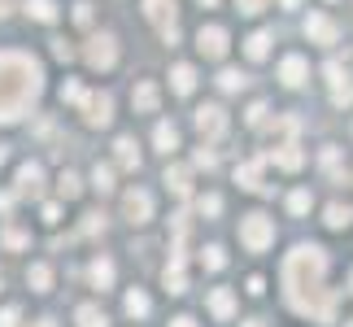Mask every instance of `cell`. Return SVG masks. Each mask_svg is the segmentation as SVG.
<instances>
[{"label": "cell", "instance_id": "6da1fadb", "mask_svg": "<svg viewBox=\"0 0 353 327\" xmlns=\"http://www.w3.org/2000/svg\"><path fill=\"white\" fill-rule=\"evenodd\" d=\"M283 293L296 315L310 319H332V293H327V253L314 244H301L283 257Z\"/></svg>", "mask_w": 353, "mask_h": 327}, {"label": "cell", "instance_id": "7a4b0ae2", "mask_svg": "<svg viewBox=\"0 0 353 327\" xmlns=\"http://www.w3.org/2000/svg\"><path fill=\"white\" fill-rule=\"evenodd\" d=\"M44 92V75L26 52H0V122H18Z\"/></svg>", "mask_w": 353, "mask_h": 327}, {"label": "cell", "instance_id": "3957f363", "mask_svg": "<svg viewBox=\"0 0 353 327\" xmlns=\"http://www.w3.org/2000/svg\"><path fill=\"white\" fill-rule=\"evenodd\" d=\"M270 240H275V223H270L266 214H249L240 223V244L249 253H262V249H270Z\"/></svg>", "mask_w": 353, "mask_h": 327}, {"label": "cell", "instance_id": "277c9868", "mask_svg": "<svg viewBox=\"0 0 353 327\" xmlns=\"http://www.w3.org/2000/svg\"><path fill=\"white\" fill-rule=\"evenodd\" d=\"M79 105H83V122L88 127H110V118H114V101L105 97V92H83V97H79Z\"/></svg>", "mask_w": 353, "mask_h": 327}, {"label": "cell", "instance_id": "5b68a950", "mask_svg": "<svg viewBox=\"0 0 353 327\" xmlns=\"http://www.w3.org/2000/svg\"><path fill=\"white\" fill-rule=\"evenodd\" d=\"M118 61V48H114V35H97L88 44V66L92 70H110V66Z\"/></svg>", "mask_w": 353, "mask_h": 327}, {"label": "cell", "instance_id": "8992f818", "mask_svg": "<svg viewBox=\"0 0 353 327\" xmlns=\"http://www.w3.org/2000/svg\"><path fill=\"white\" fill-rule=\"evenodd\" d=\"M196 131L210 135V140H219V135L227 131V114H223L219 105H201L196 109Z\"/></svg>", "mask_w": 353, "mask_h": 327}, {"label": "cell", "instance_id": "52a82bcc", "mask_svg": "<svg viewBox=\"0 0 353 327\" xmlns=\"http://www.w3.org/2000/svg\"><path fill=\"white\" fill-rule=\"evenodd\" d=\"M196 48L205 52V57H227V31L223 26H201V35H196Z\"/></svg>", "mask_w": 353, "mask_h": 327}, {"label": "cell", "instance_id": "ba28073f", "mask_svg": "<svg viewBox=\"0 0 353 327\" xmlns=\"http://www.w3.org/2000/svg\"><path fill=\"white\" fill-rule=\"evenodd\" d=\"M122 210H127V218H131V223H148V218H153V197L135 188V192H127V197H122Z\"/></svg>", "mask_w": 353, "mask_h": 327}, {"label": "cell", "instance_id": "9c48e42d", "mask_svg": "<svg viewBox=\"0 0 353 327\" xmlns=\"http://www.w3.org/2000/svg\"><path fill=\"white\" fill-rule=\"evenodd\" d=\"M270 161H275V166H283V170H301V166H305V153H301L292 140H283V144L270 148Z\"/></svg>", "mask_w": 353, "mask_h": 327}, {"label": "cell", "instance_id": "30bf717a", "mask_svg": "<svg viewBox=\"0 0 353 327\" xmlns=\"http://www.w3.org/2000/svg\"><path fill=\"white\" fill-rule=\"evenodd\" d=\"M39 192H44V170L35 161H26L18 170V197H39Z\"/></svg>", "mask_w": 353, "mask_h": 327}, {"label": "cell", "instance_id": "8fae6325", "mask_svg": "<svg viewBox=\"0 0 353 327\" xmlns=\"http://www.w3.org/2000/svg\"><path fill=\"white\" fill-rule=\"evenodd\" d=\"M144 18L153 22V26H174V0H144Z\"/></svg>", "mask_w": 353, "mask_h": 327}, {"label": "cell", "instance_id": "7c38bea8", "mask_svg": "<svg viewBox=\"0 0 353 327\" xmlns=\"http://www.w3.org/2000/svg\"><path fill=\"white\" fill-rule=\"evenodd\" d=\"M305 35L310 39H319V44H336V22L332 18H323V13H310V22H305Z\"/></svg>", "mask_w": 353, "mask_h": 327}, {"label": "cell", "instance_id": "4fadbf2b", "mask_svg": "<svg viewBox=\"0 0 353 327\" xmlns=\"http://www.w3.org/2000/svg\"><path fill=\"white\" fill-rule=\"evenodd\" d=\"M305 70H310L305 57H296V52H292V57H283V61H279V79H283V88H301V83H305Z\"/></svg>", "mask_w": 353, "mask_h": 327}, {"label": "cell", "instance_id": "5bb4252c", "mask_svg": "<svg viewBox=\"0 0 353 327\" xmlns=\"http://www.w3.org/2000/svg\"><path fill=\"white\" fill-rule=\"evenodd\" d=\"M166 188L174 197H188V192H192V170H188V166H170L166 170Z\"/></svg>", "mask_w": 353, "mask_h": 327}, {"label": "cell", "instance_id": "9a60e30c", "mask_svg": "<svg viewBox=\"0 0 353 327\" xmlns=\"http://www.w3.org/2000/svg\"><path fill=\"white\" fill-rule=\"evenodd\" d=\"M131 101H135V109H140V114H157V88L153 83H135V92H131Z\"/></svg>", "mask_w": 353, "mask_h": 327}, {"label": "cell", "instance_id": "2e32d148", "mask_svg": "<svg viewBox=\"0 0 353 327\" xmlns=\"http://www.w3.org/2000/svg\"><path fill=\"white\" fill-rule=\"evenodd\" d=\"M210 310H214L219 319H232V315H236V297H232V288H214V293H210Z\"/></svg>", "mask_w": 353, "mask_h": 327}, {"label": "cell", "instance_id": "e0dca14e", "mask_svg": "<svg viewBox=\"0 0 353 327\" xmlns=\"http://www.w3.org/2000/svg\"><path fill=\"white\" fill-rule=\"evenodd\" d=\"M170 83H174L179 97H188V92L196 88V70H192V66H174V70H170Z\"/></svg>", "mask_w": 353, "mask_h": 327}, {"label": "cell", "instance_id": "ac0fdd59", "mask_svg": "<svg viewBox=\"0 0 353 327\" xmlns=\"http://www.w3.org/2000/svg\"><path fill=\"white\" fill-rule=\"evenodd\" d=\"M92 284H97L101 293L114 284V262H110V257H97V262H92Z\"/></svg>", "mask_w": 353, "mask_h": 327}, {"label": "cell", "instance_id": "d6986e66", "mask_svg": "<svg viewBox=\"0 0 353 327\" xmlns=\"http://www.w3.org/2000/svg\"><path fill=\"white\" fill-rule=\"evenodd\" d=\"M236 179H240V188L257 192V188H262V161H249V166H240V170H236Z\"/></svg>", "mask_w": 353, "mask_h": 327}, {"label": "cell", "instance_id": "ffe728a7", "mask_svg": "<svg viewBox=\"0 0 353 327\" xmlns=\"http://www.w3.org/2000/svg\"><path fill=\"white\" fill-rule=\"evenodd\" d=\"M153 140H157V148H161V153H170V148H179V131H174L170 122H157Z\"/></svg>", "mask_w": 353, "mask_h": 327}, {"label": "cell", "instance_id": "44dd1931", "mask_svg": "<svg viewBox=\"0 0 353 327\" xmlns=\"http://www.w3.org/2000/svg\"><path fill=\"white\" fill-rule=\"evenodd\" d=\"M118 166H127V170H140V153H135V140H127V135L118 140Z\"/></svg>", "mask_w": 353, "mask_h": 327}, {"label": "cell", "instance_id": "7402d4cb", "mask_svg": "<svg viewBox=\"0 0 353 327\" xmlns=\"http://www.w3.org/2000/svg\"><path fill=\"white\" fill-rule=\"evenodd\" d=\"M244 52H249L253 61H262L266 52H270V35H266V31H257V35H249V39H244Z\"/></svg>", "mask_w": 353, "mask_h": 327}, {"label": "cell", "instance_id": "603a6c76", "mask_svg": "<svg viewBox=\"0 0 353 327\" xmlns=\"http://www.w3.org/2000/svg\"><path fill=\"white\" fill-rule=\"evenodd\" d=\"M79 327H110V319L101 315V306H79Z\"/></svg>", "mask_w": 353, "mask_h": 327}, {"label": "cell", "instance_id": "cb8c5ba5", "mask_svg": "<svg viewBox=\"0 0 353 327\" xmlns=\"http://www.w3.org/2000/svg\"><path fill=\"white\" fill-rule=\"evenodd\" d=\"M26 13H31L35 22H57V5H52V0H31Z\"/></svg>", "mask_w": 353, "mask_h": 327}, {"label": "cell", "instance_id": "d4e9b609", "mask_svg": "<svg viewBox=\"0 0 353 327\" xmlns=\"http://www.w3.org/2000/svg\"><path fill=\"white\" fill-rule=\"evenodd\" d=\"M26 279H31V288H35V293H48V288H52V270H48L44 262H35Z\"/></svg>", "mask_w": 353, "mask_h": 327}, {"label": "cell", "instance_id": "484cf974", "mask_svg": "<svg viewBox=\"0 0 353 327\" xmlns=\"http://www.w3.org/2000/svg\"><path fill=\"white\" fill-rule=\"evenodd\" d=\"M148 310H153V306H148V297H144L140 288H135V293H127V315H131V319H144Z\"/></svg>", "mask_w": 353, "mask_h": 327}, {"label": "cell", "instance_id": "4316f807", "mask_svg": "<svg viewBox=\"0 0 353 327\" xmlns=\"http://www.w3.org/2000/svg\"><path fill=\"white\" fill-rule=\"evenodd\" d=\"M349 218H353L349 206H332V210H327V227H332V231H341V227H349Z\"/></svg>", "mask_w": 353, "mask_h": 327}, {"label": "cell", "instance_id": "83f0119b", "mask_svg": "<svg viewBox=\"0 0 353 327\" xmlns=\"http://www.w3.org/2000/svg\"><path fill=\"white\" fill-rule=\"evenodd\" d=\"M219 88H223V92H240V88H244V75H240V70H223V75H219Z\"/></svg>", "mask_w": 353, "mask_h": 327}, {"label": "cell", "instance_id": "f1b7e54d", "mask_svg": "<svg viewBox=\"0 0 353 327\" xmlns=\"http://www.w3.org/2000/svg\"><path fill=\"white\" fill-rule=\"evenodd\" d=\"M201 262H205V270H223V262H227V257H223V249H219V244H210V249L201 253Z\"/></svg>", "mask_w": 353, "mask_h": 327}, {"label": "cell", "instance_id": "f546056e", "mask_svg": "<svg viewBox=\"0 0 353 327\" xmlns=\"http://www.w3.org/2000/svg\"><path fill=\"white\" fill-rule=\"evenodd\" d=\"M92 184H97L101 192H110V188H114V170L110 166H97V170H92Z\"/></svg>", "mask_w": 353, "mask_h": 327}, {"label": "cell", "instance_id": "4dcf8cb0", "mask_svg": "<svg viewBox=\"0 0 353 327\" xmlns=\"http://www.w3.org/2000/svg\"><path fill=\"white\" fill-rule=\"evenodd\" d=\"M57 188H61V197H79V175H70V170H65L61 179H57Z\"/></svg>", "mask_w": 353, "mask_h": 327}, {"label": "cell", "instance_id": "1f68e13d", "mask_svg": "<svg viewBox=\"0 0 353 327\" xmlns=\"http://www.w3.org/2000/svg\"><path fill=\"white\" fill-rule=\"evenodd\" d=\"M288 210H292V214H305V210H310V192H292V197H288Z\"/></svg>", "mask_w": 353, "mask_h": 327}, {"label": "cell", "instance_id": "d6a6232c", "mask_svg": "<svg viewBox=\"0 0 353 327\" xmlns=\"http://www.w3.org/2000/svg\"><path fill=\"white\" fill-rule=\"evenodd\" d=\"M327 83H332V92H336V88H345V83H349V79H345V70H341V66H336V61L327 66Z\"/></svg>", "mask_w": 353, "mask_h": 327}, {"label": "cell", "instance_id": "836d02e7", "mask_svg": "<svg viewBox=\"0 0 353 327\" xmlns=\"http://www.w3.org/2000/svg\"><path fill=\"white\" fill-rule=\"evenodd\" d=\"M196 166L214 170V166H219V153H214V148H201V153H196Z\"/></svg>", "mask_w": 353, "mask_h": 327}, {"label": "cell", "instance_id": "e575fe53", "mask_svg": "<svg viewBox=\"0 0 353 327\" xmlns=\"http://www.w3.org/2000/svg\"><path fill=\"white\" fill-rule=\"evenodd\" d=\"M196 210H201V214H219V210H223V201H219V197H201V201H196Z\"/></svg>", "mask_w": 353, "mask_h": 327}, {"label": "cell", "instance_id": "d590c367", "mask_svg": "<svg viewBox=\"0 0 353 327\" xmlns=\"http://www.w3.org/2000/svg\"><path fill=\"white\" fill-rule=\"evenodd\" d=\"M332 101H336V105H353V83L336 88V92H332Z\"/></svg>", "mask_w": 353, "mask_h": 327}, {"label": "cell", "instance_id": "8d00e7d4", "mask_svg": "<svg viewBox=\"0 0 353 327\" xmlns=\"http://www.w3.org/2000/svg\"><path fill=\"white\" fill-rule=\"evenodd\" d=\"M18 306H9V310H0V327H18Z\"/></svg>", "mask_w": 353, "mask_h": 327}, {"label": "cell", "instance_id": "74e56055", "mask_svg": "<svg viewBox=\"0 0 353 327\" xmlns=\"http://www.w3.org/2000/svg\"><path fill=\"white\" fill-rule=\"evenodd\" d=\"M5 244H9V249H22V244H26V236H22L18 227H9V231H5Z\"/></svg>", "mask_w": 353, "mask_h": 327}, {"label": "cell", "instance_id": "f35d334b", "mask_svg": "<svg viewBox=\"0 0 353 327\" xmlns=\"http://www.w3.org/2000/svg\"><path fill=\"white\" fill-rule=\"evenodd\" d=\"M79 97H83V88H79V83H65V88H61V101H70V105H79Z\"/></svg>", "mask_w": 353, "mask_h": 327}, {"label": "cell", "instance_id": "ab89813d", "mask_svg": "<svg viewBox=\"0 0 353 327\" xmlns=\"http://www.w3.org/2000/svg\"><path fill=\"white\" fill-rule=\"evenodd\" d=\"M52 52H57V57H61V61H70V57H74V48H70V44H65V39H52Z\"/></svg>", "mask_w": 353, "mask_h": 327}, {"label": "cell", "instance_id": "60d3db41", "mask_svg": "<svg viewBox=\"0 0 353 327\" xmlns=\"http://www.w3.org/2000/svg\"><path fill=\"white\" fill-rule=\"evenodd\" d=\"M236 5H240V13H262L266 0H236Z\"/></svg>", "mask_w": 353, "mask_h": 327}, {"label": "cell", "instance_id": "b9f144b4", "mask_svg": "<svg viewBox=\"0 0 353 327\" xmlns=\"http://www.w3.org/2000/svg\"><path fill=\"white\" fill-rule=\"evenodd\" d=\"M74 22L88 26V22H92V5H74Z\"/></svg>", "mask_w": 353, "mask_h": 327}, {"label": "cell", "instance_id": "7bdbcfd3", "mask_svg": "<svg viewBox=\"0 0 353 327\" xmlns=\"http://www.w3.org/2000/svg\"><path fill=\"white\" fill-rule=\"evenodd\" d=\"M249 293H253V297H262V293H266V279H262V275H253V279H249Z\"/></svg>", "mask_w": 353, "mask_h": 327}, {"label": "cell", "instance_id": "ee69618b", "mask_svg": "<svg viewBox=\"0 0 353 327\" xmlns=\"http://www.w3.org/2000/svg\"><path fill=\"white\" fill-rule=\"evenodd\" d=\"M262 118H266V105H253V109H249V122L257 127V122H262Z\"/></svg>", "mask_w": 353, "mask_h": 327}, {"label": "cell", "instance_id": "f6af8a7d", "mask_svg": "<svg viewBox=\"0 0 353 327\" xmlns=\"http://www.w3.org/2000/svg\"><path fill=\"white\" fill-rule=\"evenodd\" d=\"M170 327H196V323H192V319H174Z\"/></svg>", "mask_w": 353, "mask_h": 327}, {"label": "cell", "instance_id": "bcb514c9", "mask_svg": "<svg viewBox=\"0 0 353 327\" xmlns=\"http://www.w3.org/2000/svg\"><path fill=\"white\" fill-rule=\"evenodd\" d=\"M283 5H288V9H296V5H301V0H283Z\"/></svg>", "mask_w": 353, "mask_h": 327}, {"label": "cell", "instance_id": "7dc6e473", "mask_svg": "<svg viewBox=\"0 0 353 327\" xmlns=\"http://www.w3.org/2000/svg\"><path fill=\"white\" fill-rule=\"evenodd\" d=\"M201 5H205V9H214V5H219V0H201Z\"/></svg>", "mask_w": 353, "mask_h": 327}, {"label": "cell", "instance_id": "c3c4849f", "mask_svg": "<svg viewBox=\"0 0 353 327\" xmlns=\"http://www.w3.org/2000/svg\"><path fill=\"white\" fill-rule=\"evenodd\" d=\"M5 5H9V0H0V13H9V9H5Z\"/></svg>", "mask_w": 353, "mask_h": 327}, {"label": "cell", "instance_id": "681fc988", "mask_svg": "<svg viewBox=\"0 0 353 327\" xmlns=\"http://www.w3.org/2000/svg\"><path fill=\"white\" fill-rule=\"evenodd\" d=\"M0 161H5V144H0Z\"/></svg>", "mask_w": 353, "mask_h": 327}, {"label": "cell", "instance_id": "f907efd6", "mask_svg": "<svg viewBox=\"0 0 353 327\" xmlns=\"http://www.w3.org/2000/svg\"><path fill=\"white\" fill-rule=\"evenodd\" d=\"M39 327H52V323H48V319H44V323H39Z\"/></svg>", "mask_w": 353, "mask_h": 327}, {"label": "cell", "instance_id": "816d5d0a", "mask_svg": "<svg viewBox=\"0 0 353 327\" xmlns=\"http://www.w3.org/2000/svg\"><path fill=\"white\" fill-rule=\"evenodd\" d=\"M345 327H353V323H345Z\"/></svg>", "mask_w": 353, "mask_h": 327}]
</instances>
